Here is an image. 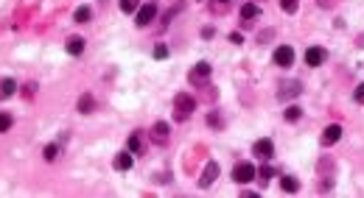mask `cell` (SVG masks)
<instances>
[{
    "label": "cell",
    "mask_w": 364,
    "mask_h": 198,
    "mask_svg": "<svg viewBox=\"0 0 364 198\" xmlns=\"http://www.w3.org/2000/svg\"><path fill=\"white\" fill-rule=\"evenodd\" d=\"M194 109H196V100H194V95H188V92H180L177 98H174V120H188L191 115H194Z\"/></svg>",
    "instance_id": "cell-1"
},
{
    "label": "cell",
    "mask_w": 364,
    "mask_h": 198,
    "mask_svg": "<svg viewBox=\"0 0 364 198\" xmlns=\"http://www.w3.org/2000/svg\"><path fill=\"white\" fill-rule=\"evenodd\" d=\"M255 165L252 162H238V165L233 167V182H238V184H250L252 179H255Z\"/></svg>",
    "instance_id": "cell-2"
},
{
    "label": "cell",
    "mask_w": 364,
    "mask_h": 198,
    "mask_svg": "<svg viewBox=\"0 0 364 198\" xmlns=\"http://www.w3.org/2000/svg\"><path fill=\"white\" fill-rule=\"evenodd\" d=\"M272 59L277 67H291L294 65V48H291V45H280V48H274Z\"/></svg>",
    "instance_id": "cell-3"
},
{
    "label": "cell",
    "mask_w": 364,
    "mask_h": 198,
    "mask_svg": "<svg viewBox=\"0 0 364 198\" xmlns=\"http://www.w3.org/2000/svg\"><path fill=\"white\" fill-rule=\"evenodd\" d=\"M157 17V3L151 0V3H146V6H140V9L135 11V22L143 28V25H148V22Z\"/></svg>",
    "instance_id": "cell-4"
},
{
    "label": "cell",
    "mask_w": 364,
    "mask_h": 198,
    "mask_svg": "<svg viewBox=\"0 0 364 198\" xmlns=\"http://www.w3.org/2000/svg\"><path fill=\"white\" fill-rule=\"evenodd\" d=\"M218 173H221V167H218V162H207L205 165V170H202V176H199V187H210L213 182L218 179Z\"/></svg>",
    "instance_id": "cell-5"
},
{
    "label": "cell",
    "mask_w": 364,
    "mask_h": 198,
    "mask_svg": "<svg viewBox=\"0 0 364 198\" xmlns=\"http://www.w3.org/2000/svg\"><path fill=\"white\" fill-rule=\"evenodd\" d=\"M168 134H171L168 123H165V120H157L154 126H151V143L165 145V143H168Z\"/></svg>",
    "instance_id": "cell-6"
},
{
    "label": "cell",
    "mask_w": 364,
    "mask_h": 198,
    "mask_svg": "<svg viewBox=\"0 0 364 198\" xmlns=\"http://www.w3.org/2000/svg\"><path fill=\"white\" fill-rule=\"evenodd\" d=\"M252 154L258 156V159H269V156L274 154V143L269 137H263V140H258V143L252 145Z\"/></svg>",
    "instance_id": "cell-7"
},
{
    "label": "cell",
    "mask_w": 364,
    "mask_h": 198,
    "mask_svg": "<svg viewBox=\"0 0 364 198\" xmlns=\"http://www.w3.org/2000/svg\"><path fill=\"white\" fill-rule=\"evenodd\" d=\"M325 59H328V53H325V48H319V45H317V48H308V50H306V65H308V67H319Z\"/></svg>",
    "instance_id": "cell-8"
},
{
    "label": "cell",
    "mask_w": 364,
    "mask_h": 198,
    "mask_svg": "<svg viewBox=\"0 0 364 198\" xmlns=\"http://www.w3.org/2000/svg\"><path fill=\"white\" fill-rule=\"evenodd\" d=\"M112 165H115V170H129V167L135 165V154L132 151H121V154H115Z\"/></svg>",
    "instance_id": "cell-9"
},
{
    "label": "cell",
    "mask_w": 364,
    "mask_h": 198,
    "mask_svg": "<svg viewBox=\"0 0 364 198\" xmlns=\"http://www.w3.org/2000/svg\"><path fill=\"white\" fill-rule=\"evenodd\" d=\"M207 78H210V65H207V62H199V65L191 70V84H202Z\"/></svg>",
    "instance_id": "cell-10"
},
{
    "label": "cell",
    "mask_w": 364,
    "mask_h": 198,
    "mask_svg": "<svg viewBox=\"0 0 364 198\" xmlns=\"http://www.w3.org/2000/svg\"><path fill=\"white\" fill-rule=\"evenodd\" d=\"M126 145H129V151L135 156H140L143 151H146V140H143V132H135L129 140H126Z\"/></svg>",
    "instance_id": "cell-11"
},
{
    "label": "cell",
    "mask_w": 364,
    "mask_h": 198,
    "mask_svg": "<svg viewBox=\"0 0 364 198\" xmlns=\"http://www.w3.org/2000/svg\"><path fill=\"white\" fill-rule=\"evenodd\" d=\"M342 140V126H328L325 132H322V145H333V143H339Z\"/></svg>",
    "instance_id": "cell-12"
},
{
    "label": "cell",
    "mask_w": 364,
    "mask_h": 198,
    "mask_svg": "<svg viewBox=\"0 0 364 198\" xmlns=\"http://www.w3.org/2000/svg\"><path fill=\"white\" fill-rule=\"evenodd\" d=\"M65 50H68L70 56H81V53H84V39H81V36H68Z\"/></svg>",
    "instance_id": "cell-13"
},
{
    "label": "cell",
    "mask_w": 364,
    "mask_h": 198,
    "mask_svg": "<svg viewBox=\"0 0 364 198\" xmlns=\"http://www.w3.org/2000/svg\"><path fill=\"white\" fill-rule=\"evenodd\" d=\"M14 92H17V81L14 78H3L0 81V98H12Z\"/></svg>",
    "instance_id": "cell-14"
},
{
    "label": "cell",
    "mask_w": 364,
    "mask_h": 198,
    "mask_svg": "<svg viewBox=\"0 0 364 198\" xmlns=\"http://www.w3.org/2000/svg\"><path fill=\"white\" fill-rule=\"evenodd\" d=\"M92 109H95V98H92L90 92H84V95L79 98V112L81 115H90Z\"/></svg>",
    "instance_id": "cell-15"
},
{
    "label": "cell",
    "mask_w": 364,
    "mask_h": 198,
    "mask_svg": "<svg viewBox=\"0 0 364 198\" xmlns=\"http://www.w3.org/2000/svg\"><path fill=\"white\" fill-rule=\"evenodd\" d=\"M258 11H261V9H258L255 3H244V6H241V20H247V22L255 20V17H258Z\"/></svg>",
    "instance_id": "cell-16"
},
{
    "label": "cell",
    "mask_w": 364,
    "mask_h": 198,
    "mask_svg": "<svg viewBox=\"0 0 364 198\" xmlns=\"http://www.w3.org/2000/svg\"><path fill=\"white\" fill-rule=\"evenodd\" d=\"M280 187H283V193H297V190H300V182H297L294 176H283L280 179Z\"/></svg>",
    "instance_id": "cell-17"
},
{
    "label": "cell",
    "mask_w": 364,
    "mask_h": 198,
    "mask_svg": "<svg viewBox=\"0 0 364 198\" xmlns=\"http://www.w3.org/2000/svg\"><path fill=\"white\" fill-rule=\"evenodd\" d=\"M255 176H258V182H261V184H269V182H272V179H274V167L263 165L261 170H258V173H255Z\"/></svg>",
    "instance_id": "cell-18"
},
{
    "label": "cell",
    "mask_w": 364,
    "mask_h": 198,
    "mask_svg": "<svg viewBox=\"0 0 364 198\" xmlns=\"http://www.w3.org/2000/svg\"><path fill=\"white\" fill-rule=\"evenodd\" d=\"M90 17H92L90 6H79V9H76V14H73V20H76V22H90Z\"/></svg>",
    "instance_id": "cell-19"
},
{
    "label": "cell",
    "mask_w": 364,
    "mask_h": 198,
    "mask_svg": "<svg viewBox=\"0 0 364 198\" xmlns=\"http://www.w3.org/2000/svg\"><path fill=\"white\" fill-rule=\"evenodd\" d=\"M300 115H303V109H300V106H294V103H291V106H286V112H283V117L289 123H297V120H300Z\"/></svg>",
    "instance_id": "cell-20"
},
{
    "label": "cell",
    "mask_w": 364,
    "mask_h": 198,
    "mask_svg": "<svg viewBox=\"0 0 364 198\" xmlns=\"http://www.w3.org/2000/svg\"><path fill=\"white\" fill-rule=\"evenodd\" d=\"M289 95H300V84H291V81H286L283 89H280V98H289Z\"/></svg>",
    "instance_id": "cell-21"
},
{
    "label": "cell",
    "mask_w": 364,
    "mask_h": 198,
    "mask_svg": "<svg viewBox=\"0 0 364 198\" xmlns=\"http://www.w3.org/2000/svg\"><path fill=\"white\" fill-rule=\"evenodd\" d=\"M42 156H45V162H54V159L59 156V145L56 143L45 145V148H42Z\"/></svg>",
    "instance_id": "cell-22"
},
{
    "label": "cell",
    "mask_w": 364,
    "mask_h": 198,
    "mask_svg": "<svg viewBox=\"0 0 364 198\" xmlns=\"http://www.w3.org/2000/svg\"><path fill=\"white\" fill-rule=\"evenodd\" d=\"M12 115H9V112H0V134L3 132H9V129H12Z\"/></svg>",
    "instance_id": "cell-23"
},
{
    "label": "cell",
    "mask_w": 364,
    "mask_h": 198,
    "mask_svg": "<svg viewBox=\"0 0 364 198\" xmlns=\"http://www.w3.org/2000/svg\"><path fill=\"white\" fill-rule=\"evenodd\" d=\"M137 9H140L137 0H121V11H126V14H135Z\"/></svg>",
    "instance_id": "cell-24"
},
{
    "label": "cell",
    "mask_w": 364,
    "mask_h": 198,
    "mask_svg": "<svg viewBox=\"0 0 364 198\" xmlns=\"http://www.w3.org/2000/svg\"><path fill=\"white\" fill-rule=\"evenodd\" d=\"M297 6H300L297 0H280V9H283L286 14H294V11H297Z\"/></svg>",
    "instance_id": "cell-25"
},
{
    "label": "cell",
    "mask_w": 364,
    "mask_h": 198,
    "mask_svg": "<svg viewBox=\"0 0 364 198\" xmlns=\"http://www.w3.org/2000/svg\"><path fill=\"white\" fill-rule=\"evenodd\" d=\"M353 100H356V103H364V84H359V87H356V92H353Z\"/></svg>",
    "instance_id": "cell-26"
},
{
    "label": "cell",
    "mask_w": 364,
    "mask_h": 198,
    "mask_svg": "<svg viewBox=\"0 0 364 198\" xmlns=\"http://www.w3.org/2000/svg\"><path fill=\"white\" fill-rule=\"evenodd\" d=\"M165 56H168V48H165V45H157V48H154V59H165Z\"/></svg>",
    "instance_id": "cell-27"
},
{
    "label": "cell",
    "mask_w": 364,
    "mask_h": 198,
    "mask_svg": "<svg viewBox=\"0 0 364 198\" xmlns=\"http://www.w3.org/2000/svg\"><path fill=\"white\" fill-rule=\"evenodd\" d=\"M36 92V84H28V87H23V95H28V98H34Z\"/></svg>",
    "instance_id": "cell-28"
},
{
    "label": "cell",
    "mask_w": 364,
    "mask_h": 198,
    "mask_svg": "<svg viewBox=\"0 0 364 198\" xmlns=\"http://www.w3.org/2000/svg\"><path fill=\"white\" fill-rule=\"evenodd\" d=\"M207 120H210V126H221V120H218L216 112H210V117H207Z\"/></svg>",
    "instance_id": "cell-29"
},
{
    "label": "cell",
    "mask_w": 364,
    "mask_h": 198,
    "mask_svg": "<svg viewBox=\"0 0 364 198\" xmlns=\"http://www.w3.org/2000/svg\"><path fill=\"white\" fill-rule=\"evenodd\" d=\"M218 3H221V6H230V0H218Z\"/></svg>",
    "instance_id": "cell-30"
}]
</instances>
